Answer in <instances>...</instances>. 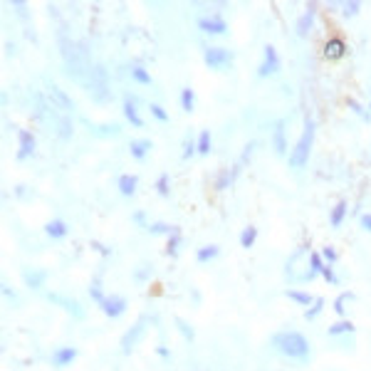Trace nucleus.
<instances>
[{"instance_id":"nucleus-1","label":"nucleus","mask_w":371,"mask_h":371,"mask_svg":"<svg viewBox=\"0 0 371 371\" xmlns=\"http://www.w3.org/2000/svg\"><path fill=\"white\" fill-rule=\"evenodd\" d=\"M314 122L307 117L305 119V129H302V136H300V141H297V146L292 148V154H289V159H287V164H289V168H302L305 164H307V159H309V151H312V141H314Z\"/></svg>"},{"instance_id":"nucleus-2","label":"nucleus","mask_w":371,"mask_h":371,"mask_svg":"<svg viewBox=\"0 0 371 371\" xmlns=\"http://www.w3.org/2000/svg\"><path fill=\"white\" fill-rule=\"evenodd\" d=\"M263 52H265V60H263V64H260V69H257V77H260V80L272 77V74L280 69V55H277L275 45H265Z\"/></svg>"},{"instance_id":"nucleus-3","label":"nucleus","mask_w":371,"mask_h":371,"mask_svg":"<svg viewBox=\"0 0 371 371\" xmlns=\"http://www.w3.org/2000/svg\"><path fill=\"white\" fill-rule=\"evenodd\" d=\"M233 57H235V55H233L230 50H223V47H208V50H206V64H208L210 69H220V67L230 64Z\"/></svg>"},{"instance_id":"nucleus-4","label":"nucleus","mask_w":371,"mask_h":371,"mask_svg":"<svg viewBox=\"0 0 371 371\" xmlns=\"http://www.w3.org/2000/svg\"><path fill=\"white\" fill-rule=\"evenodd\" d=\"M322 52H324L327 60L337 62V60H342L347 55V40H342V37H329V40L324 42V47H322Z\"/></svg>"},{"instance_id":"nucleus-5","label":"nucleus","mask_w":371,"mask_h":371,"mask_svg":"<svg viewBox=\"0 0 371 371\" xmlns=\"http://www.w3.org/2000/svg\"><path fill=\"white\" fill-rule=\"evenodd\" d=\"M198 27L203 30V32H208V35H223L228 30V22L223 20V18H218V15H210V18H201L198 20Z\"/></svg>"},{"instance_id":"nucleus-6","label":"nucleus","mask_w":371,"mask_h":371,"mask_svg":"<svg viewBox=\"0 0 371 371\" xmlns=\"http://www.w3.org/2000/svg\"><path fill=\"white\" fill-rule=\"evenodd\" d=\"M18 139H20V148H18V161H25L32 151H35V136L30 134V131H20L18 134Z\"/></svg>"},{"instance_id":"nucleus-7","label":"nucleus","mask_w":371,"mask_h":371,"mask_svg":"<svg viewBox=\"0 0 371 371\" xmlns=\"http://www.w3.org/2000/svg\"><path fill=\"white\" fill-rule=\"evenodd\" d=\"M124 117L129 119L131 126H136V129L144 126V119L139 117V109H136V97H126L124 99Z\"/></svg>"},{"instance_id":"nucleus-8","label":"nucleus","mask_w":371,"mask_h":371,"mask_svg":"<svg viewBox=\"0 0 371 371\" xmlns=\"http://www.w3.org/2000/svg\"><path fill=\"white\" fill-rule=\"evenodd\" d=\"M45 233H47L52 240H62V238H67L69 228H67V223H64L62 218H55V220H50L47 226H45Z\"/></svg>"},{"instance_id":"nucleus-9","label":"nucleus","mask_w":371,"mask_h":371,"mask_svg":"<svg viewBox=\"0 0 371 371\" xmlns=\"http://www.w3.org/2000/svg\"><path fill=\"white\" fill-rule=\"evenodd\" d=\"M148 151H151V141H148V139H136V141H129V154H131L136 161H144Z\"/></svg>"},{"instance_id":"nucleus-10","label":"nucleus","mask_w":371,"mask_h":371,"mask_svg":"<svg viewBox=\"0 0 371 371\" xmlns=\"http://www.w3.org/2000/svg\"><path fill=\"white\" fill-rule=\"evenodd\" d=\"M136 176L134 173H124V176H119V193L124 196V198H131L134 193H136Z\"/></svg>"},{"instance_id":"nucleus-11","label":"nucleus","mask_w":371,"mask_h":371,"mask_svg":"<svg viewBox=\"0 0 371 371\" xmlns=\"http://www.w3.org/2000/svg\"><path fill=\"white\" fill-rule=\"evenodd\" d=\"M285 351H289V354H305V351H307V344H305L302 337L289 334V337H285Z\"/></svg>"},{"instance_id":"nucleus-12","label":"nucleus","mask_w":371,"mask_h":371,"mask_svg":"<svg viewBox=\"0 0 371 371\" xmlns=\"http://www.w3.org/2000/svg\"><path fill=\"white\" fill-rule=\"evenodd\" d=\"M314 13H317V5H309L307 13L300 18V22H297V35H300V37H307V32L312 30V18H314Z\"/></svg>"},{"instance_id":"nucleus-13","label":"nucleus","mask_w":371,"mask_h":371,"mask_svg":"<svg viewBox=\"0 0 371 371\" xmlns=\"http://www.w3.org/2000/svg\"><path fill=\"white\" fill-rule=\"evenodd\" d=\"M275 154L277 156H285V151H287V146H285V122L280 119L277 124H275Z\"/></svg>"},{"instance_id":"nucleus-14","label":"nucleus","mask_w":371,"mask_h":371,"mask_svg":"<svg viewBox=\"0 0 371 371\" xmlns=\"http://www.w3.org/2000/svg\"><path fill=\"white\" fill-rule=\"evenodd\" d=\"M347 201H339L337 206L331 208V215H329V223H331V228H339L342 226V220H344V215H347Z\"/></svg>"},{"instance_id":"nucleus-15","label":"nucleus","mask_w":371,"mask_h":371,"mask_svg":"<svg viewBox=\"0 0 371 371\" xmlns=\"http://www.w3.org/2000/svg\"><path fill=\"white\" fill-rule=\"evenodd\" d=\"M148 233H154V235H178V228L168 226V223H151V226H148Z\"/></svg>"},{"instance_id":"nucleus-16","label":"nucleus","mask_w":371,"mask_h":371,"mask_svg":"<svg viewBox=\"0 0 371 371\" xmlns=\"http://www.w3.org/2000/svg\"><path fill=\"white\" fill-rule=\"evenodd\" d=\"M193 102H196L193 89H191V87H183V89H181V106H183V111H193Z\"/></svg>"},{"instance_id":"nucleus-17","label":"nucleus","mask_w":371,"mask_h":371,"mask_svg":"<svg viewBox=\"0 0 371 371\" xmlns=\"http://www.w3.org/2000/svg\"><path fill=\"white\" fill-rule=\"evenodd\" d=\"M218 252H220V247H218V245H203V247L196 252V257L201 260V263H208V260L218 257Z\"/></svg>"},{"instance_id":"nucleus-18","label":"nucleus","mask_w":371,"mask_h":371,"mask_svg":"<svg viewBox=\"0 0 371 371\" xmlns=\"http://www.w3.org/2000/svg\"><path fill=\"white\" fill-rule=\"evenodd\" d=\"M255 238H257V228H255V226H247V228H243V233H240V245H243V247H250V245L255 243Z\"/></svg>"},{"instance_id":"nucleus-19","label":"nucleus","mask_w":371,"mask_h":371,"mask_svg":"<svg viewBox=\"0 0 371 371\" xmlns=\"http://www.w3.org/2000/svg\"><path fill=\"white\" fill-rule=\"evenodd\" d=\"M210 151V131L208 129H203L201 134H198V154L201 156H206Z\"/></svg>"},{"instance_id":"nucleus-20","label":"nucleus","mask_w":371,"mask_h":371,"mask_svg":"<svg viewBox=\"0 0 371 371\" xmlns=\"http://www.w3.org/2000/svg\"><path fill=\"white\" fill-rule=\"evenodd\" d=\"M131 77L139 84H151V74H148L144 67H131Z\"/></svg>"},{"instance_id":"nucleus-21","label":"nucleus","mask_w":371,"mask_h":371,"mask_svg":"<svg viewBox=\"0 0 371 371\" xmlns=\"http://www.w3.org/2000/svg\"><path fill=\"white\" fill-rule=\"evenodd\" d=\"M50 92H52V94L57 97L60 106H64V109H72V99H69V97H67V94H64V92H62V89H60L57 84H52V82H50Z\"/></svg>"},{"instance_id":"nucleus-22","label":"nucleus","mask_w":371,"mask_h":371,"mask_svg":"<svg viewBox=\"0 0 371 371\" xmlns=\"http://www.w3.org/2000/svg\"><path fill=\"white\" fill-rule=\"evenodd\" d=\"M104 309H106L109 314H119V312L124 309V300H119V297H111V300L104 302Z\"/></svg>"},{"instance_id":"nucleus-23","label":"nucleus","mask_w":371,"mask_h":371,"mask_svg":"<svg viewBox=\"0 0 371 371\" xmlns=\"http://www.w3.org/2000/svg\"><path fill=\"white\" fill-rule=\"evenodd\" d=\"M359 10H361L359 0H351V3L342 5V15H344V18H354V15H359Z\"/></svg>"},{"instance_id":"nucleus-24","label":"nucleus","mask_w":371,"mask_h":371,"mask_svg":"<svg viewBox=\"0 0 371 371\" xmlns=\"http://www.w3.org/2000/svg\"><path fill=\"white\" fill-rule=\"evenodd\" d=\"M156 191H159V196H168L171 186H168V176H166V173L159 176V181H156Z\"/></svg>"},{"instance_id":"nucleus-25","label":"nucleus","mask_w":371,"mask_h":371,"mask_svg":"<svg viewBox=\"0 0 371 371\" xmlns=\"http://www.w3.org/2000/svg\"><path fill=\"white\" fill-rule=\"evenodd\" d=\"M193 154H198V144H193V139H186V144H183V159L188 161Z\"/></svg>"},{"instance_id":"nucleus-26","label":"nucleus","mask_w":371,"mask_h":371,"mask_svg":"<svg viewBox=\"0 0 371 371\" xmlns=\"http://www.w3.org/2000/svg\"><path fill=\"white\" fill-rule=\"evenodd\" d=\"M178 245H181V235H171L168 243H166V252L176 257V255H178Z\"/></svg>"},{"instance_id":"nucleus-27","label":"nucleus","mask_w":371,"mask_h":371,"mask_svg":"<svg viewBox=\"0 0 371 371\" xmlns=\"http://www.w3.org/2000/svg\"><path fill=\"white\" fill-rule=\"evenodd\" d=\"M148 111H151V114H154L159 122H168V114H166V111H164L159 104H148Z\"/></svg>"},{"instance_id":"nucleus-28","label":"nucleus","mask_w":371,"mask_h":371,"mask_svg":"<svg viewBox=\"0 0 371 371\" xmlns=\"http://www.w3.org/2000/svg\"><path fill=\"white\" fill-rule=\"evenodd\" d=\"M322 255L327 257V263H337V250H334V247H329V245H327V247L322 250Z\"/></svg>"},{"instance_id":"nucleus-29","label":"nucleus","mask_w":371,"mask_h":371,"mask_svg":"<svg viewBox=\"0 0 371 371\" xmlns=\"http://www.w3.org/2000/svg\"><path fill=\"white\" fill-rule=\"evenodd\" d=\"M289 297H292V300H297V302H302V305L309 302V297H307L305 292H289Z\"/></svg>"},{"instance_id":"nucleus-30","label":"nucleus","mask_w":371,"mask_h":371,"mask_svg":"<svg viewBox=\"0 0 371 371\" xmlns=\"http://www.w3.org/2000/svg\"><path fill=\"white\" fill-rule=\"evenodd\" d=\"M72 356H74V351H72V349H69V351L64 349V351H60V354H57V364H64V361H69Z\"/></svg>"},{"instance_id":"nucleus-31","label":"nucleus","mask_w":371,"mask_h":371,"mask_svg":"<svg viewBox=\"0 0 371 371\" xmlns=\"http://www.w3.org/2000/svg\"><path fill=\"white\" fill-rule=\"evenodd\" d=\"M131 218H134V223H136V226H146V213H144V210H136Z\"/></svg>"},{"instance_id":"nucleus-32","label":"nucleus","mask_w":371,"mask_h":371,"mask_svg":"<svg viewBox=\"0 0 371 371\" xmlns=\"http://www.w3.org/2000/svg\"><path fill=\"white\" fill-rule=\"evenodd\" d=\"M361 228L371 233V213H364V215H361Z\"/></svg>"},{"instance_id":"nucleus-33","label":"nucleus","mask_w":371,"mask_h":371,"mask_svg":"<svg viewBox=\"0 0 371 371\" xmlns=\"http://www.w3.org/2000/svg\"><path fill=\"white\" fill-rule=\"evenodd\" d=\"M322 275H324L329 282H339V280H337V275L331 272V268H322Z\"/></svg>"},{"instance_id":"nucleus-34","label":"nucleus","mask_w":371,"mask_h":371,"mask_svg":"<svg viewBox=\"0 0 371 371\" xmlns=\"http://www.w3.org/2000/svg\"><path fill=\"white\" fill-rule=\"evenodd\" d=\"M42 275H45V272H37V275H32V277H30V280H27V282H30V285H32V287H40V282H42V280H40V277H42Z\"/></svg>"},{"instance_id":"nucleus-35","label":"nucleus","mask_w":371,"mask_h":371,"mask_svg":"<svg viewBox=\"0 0 371 371\" xmlns=\"http://www.w3.org/2000/svg\"><path fill=\"white\" fill-rule=\"evenodd\" d=\"M344 329H349V324H337V327H334L331 331H344Z\"/></svg>"},{"instance_id":"nucleus-36","label":"nucleus","mask_w":371,"mask_h":371,"mask_svg":"<svg viewBox=\"0 0 371 371\" xmlns=\"http://www.w3.org/2000/svg\"><path fill=\"white\" fill-rule=\"evenodd\" d=\"M369 109H371V104H369Z\"/></svg>"}]
</instances>
